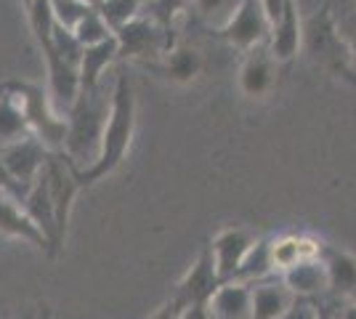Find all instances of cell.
<instances>
[{"mask_svg": "<svg viewBox=\"0 0 356 319\" xmlns=\"http://www.w3.org/2000/svg\"><path fill=\"white\" fill-rule=\"evenodd\" d=\"M120 46V56L125 59H163L165 54L173 48L170 32L163 30L157 22H152L147 14H138L136 19H131L125 27H120L115 32ZM118 56V59H120Z\"/></svg>", "mask_w": 356, "mask_h": 319, "instance_id": "4", "label": "cell"}, {"mask_svg": "<svg viewBox=\"0 0 356 319\" xmlns=\"http://www.w3.org/2000/svg\"><path fill=\"white\" fill-rule=\"evenodd\" d=\"M120 56L118 38L109 35L106 40L96 46H86L83 59H80V88H96L104 80L106 67Z\"/></svg>", "mask_w": 356, "mask_h": 319, "instance_id": "18", "label": "cell"}, {"mask_svg": "<svg viewBox=\"0 0 356 319\" xmlns=\"http://www.w3.org/2000/svg\"><path fill=\"white\" fill-rule=\"evenodd\" d=\"M218 35L229 46L239 48V51H250L255 46L268 43L271 22H268L261 0H239L237 11L218 30Z\"/></svg>", "mask_w": 356, "mask_h": 319, "instance_id": "6", "label": "cell"}, {"mask_svg": "<svg viewBox=\"0 0 356 319\" xmlns=\"http://www.w3.org/2000/svg\"><path fill=\"white\" fill-rule=\"evenodd\" d=\"M45 179H48V189H51V199H54V211H56V229H59V240L64 245L67 229H70V215H72V205L77 192L83 189L77 181L74 167L67 163L64 154H48L45 160Z\"/></svg>", "mask_w": 356, "mask_h": 319, "instance_id": "7", "label": "cell"}, {"mask_svg": "<svg viewBox=\"0 0 356 319\" xmlns=\"http://www.w3.org/2000/svg\"><path fill=\"white\" fill-rule=\"evenodd\" d=\"M300 43H303V27H300L296 0H282V11L277 16V22L271 24L266 46L277 64H284V61L296 59Z\"/></svg>", "mask_w": 356, "mask_h": 319, "instance_id": "12", "label": "cell"}, {"mask_svg": "<svg viewBox=\"0 0 356 319\" xmlns=\"http://www.w3.org/2000/svg\"><path fill=\"white\" fill-rule=\"evenodd\" d=\"M327 243L316 240L312 234H282L271 237V272L282 274L300 261L322 259Z\"/></svg>", "mask_w": 356, "mask_h": 319, "instance_id": "14", "label": "cell"}, {"mask_svg": "<svg viewBox=\"0 0 356 319\" xmlns=\"http://www.w3.org/2000/svg\"><path fill=\"white\" fill-rule=\"evenodd\" d=\"M282 285L296 298H319L327 295V269L322 259L300 261L296 266H290L287 272L280 274Z\"/></svg>", "mask_w": 356, "mask_h": 319, "instance_id": "17", "label": "cell"}, {"mask_svg": "<svg viewBox=\"0 0 356 319\" xmlns=\"http://www.w3.org/2000/svg\"><path fill=\"white\" fill-rule=\"evenodd\" d=\"M277 59L271 56L268 46H255L245 51V61L239 67V91L248 99H264L277 83Z\"/></svg>", "mask_w": 356, "mask_h": 319, "instance_id": "11", "label": "cell"}, {"mask_svg": "<svg viewBox=\"0 0 356 319\" xmlns=\"http://www.w3.org/2000/svg\"><path fill=\"white\" fill-rule=\"evenodd\" d=\"M271 237H258L252 247L248 250V256L242 261L239 272L234 274L232 282H245V285H255L271 277Z\"/></svg>", "mask_w": 356, "mask_h": 319, "instance_id": "22", "label": "cell"}, {"mask_svg": "<svg viewBox=\"0 0 356 319\" xmlns=\"http://www.w3.org/2000/svg\"><path fill=\"white\" fill-rule=\"evenodd\" d=\"M218 274L213 266V256H210V247L205 245L200 259L192 263V269L178 279V285L173 288V295L168 298V304L173 306V311L181 314L192 306H208V301L213 298V293L218 290Z\"/></svg>", "mask_w": 356, "mask_h": 319, "instance_id": "5", "label": "cell"}, {"mask_svg": "<svg viewBox=\"0 0 356 319\" xmlns=\"http://www.w3.org/2000/svg\"><path fill=\"white\" fill-rule=\"evenodd\" d=\"M157 72L163 77H168L170 83L186 85V83H194L197 77L202 75V56L192 46H173L163 56Z\"/></svg>", "mask_w": 356, "mask_h": 319, "instance_id": "20", "label": "cell"}, {"mask_svg": "<svg viewBox=\"0 0 356 319\" xmlns=\"http://www.w3.org/2000/svg\"><path fill=\"white\" fill-rule=\"evenodd\" d=\"M255 240L258 237L245 227H226L210 240L208 247L221 285L234 279V274L239 272V266H242V261H245V256H248V250L252 247Z\"/></svg>", "mask_w": 356, "mask_h": 319, "instance_id": "8", "label": "cell"}, {"mask_svg": "<svg viewBox=\"0 0 356 319\" xmlns=\"http://www.w3.org/2000/svg\"><path fill=\"white\" fill-rule=\"evenodd\" d=\"M319 317V304L316 298H296L290 309L282 314V319H316Z\"/></svg>", "mask_w": 356, "mask_h": 319, "instance_id": "29", "label": "cell"}, {"mask_svg": "<svg viewBox=\"0 0 356 319\" xmlns=\"http://www.w3.org/2000/svg\"><path fill=\"white\" fill-rule=\"evenodd\" d=\"M348 56H351V61H354V67H356V27L351 30V35H348Z\"/></svg>", "mask_w": 356, "mask_h": 319, "instance_id": "34", "label": "cell"}, {"mask_svg": "<svg viewBox=\"0 0 356 319\" xmlns=\"http://www.w3.org/2000/svg\"><path fill=\"white\" fill-rule=\"evenodd\" d=\"M0 88L14 93L19 99V104L27 115V122H30L32 136L40 138V144L48 152L61 154L64 136H67V117L51 104L48 91H43L35 83H27V80H6V83H0Z\"/></svg>", "mask_w": 356, "mask_h": 319, "instance_id": "3", "label": "cell"}, {"mask_svg": "<svg viewBox=\"0 0 356 319\" xmlns=\"http://www.w3.org/2000/svg\"><path fill=\"white\" fill-rule=\"evenodd\" d=\"M48 154L51 152L40 144V138L27 136L24 141H19L14 147L3 149V152H0V160H3L6 170L11 173V179L22 186V192H27L32 183H35V179L43 173Z\"/></svg>", "mask_w": 356, "mask_h": 319, "instance_id": "9", "label": "cell"}, {"mask_svg": "<svg viewBox=\"0 0 356 319\" xmlns=\"http://www.w3.org/2000/svg\"><path fill=\"white\" fill-rule=\"evenodd\" d=\"M0 234L35 245L43 253H51V245L45 240V234L35 227V221L22 208V199L11 197V195H0Z\"/></svg>", "mask_w": 356, "mask_h": 319, "instance_id": "15", "label": "cell"}, {"mask_svg": "<svg viewBox=\"0 0 356 319\" xmlns=\"http://www.w3.org/2000/svg\"><path fill=\"white\" fill-rule=\"evenodd\" d=\"M149 319H178V314L173 311V306H170V304H163Z\"/></svg>", "mask_w": 356, "mask_h": 319, "instance_id": "33", "label": "cell"}, {"mask_svg": "<svg viewBox=\"0 0 356 319\" xmlns=\"http://www.w3.org/2000/svg\"><path fill=\"white\" fill-rule=\"evenodd\" d=\"M192 3L200 19L208 22L210 27H216V30H221L239 6V0H192Z\"/></svg>", "mask_w": 356, "mask_h": 319, "instance_id": "24", "label": "cell"}, {"mask_svg": "<svg viewBox=\"0 0 356 319\" xmlns=\"http://www.w3.org/2000/svg\"><path fill=\"white\" fill-rule=\"evenodd\" d=\"M27 136H32V131L19 99L0 88V149H8Z\"/></svg>", "mask_w": 356, "mask_h": 319, "instance_id": "21", "label": "cell"}, {"mask_svg": "<svg viewBox=\"0 0 356 319\" xmlns=\"http://www.w3.org/2000/svg\"><path fill=\"white\" fill-rule=\"evenodd\" d=\"M51 46H54V51H56L67 64H72V67L80 69V59H83L86 46L74 38L72 30H64V27H59V24L54 22V30H51Z\"/></svg>", "mask_w": 356, "mask_h": 319, "instance_id": "25", "label": "cell"}, {"mask_svg": "<svg viewBox=\"0 0 356 319\" xmlns=\"http://www.w3.org/2000/svg\"><path fill=\"white\" fill-rule=\"evenodd\" d=\"M22 208H24L27 215L35 221V227L45 234V240H48V245H51V253H48V256H59L64 245H61L59 229H56V211H54V199H51L48 179H45V167H43V173L35 179V183L24 192Z\"/></svg>", "mask_w": 356, "mask_h": 319, "instance_id": "10", "label": "cell"}, {"mask_svg": "<svg viewBox=\"0 0 356 319\" xmlns=\"http://www.w3.org/2000/svg\"><path fill=\"white\" fill-rule=\"evenodd\" d=\"M72 32H74V38H77L83 46H96V43L106 40L109 35H115V32L106 27V22L102 19V14H99L96 8H90L88 14L80 19V24H77Z\"/></svg>", "mask_w": 356, "mask_h": 319, "instance_id": "26", "label": "cell"}, {"mask_svg": "<svg viewBox=\"0 0 356 319\" xmlns=\"http://www.w3.org/2000/svg\"><path fill=\"white\" fill-rule=\"evenodd\" d=\"M0 152H3V149H0Z\"/></svg>", "mask_w": 356, "mask_h": 319, "instance_id": "41", "label": "cell"}, {"mask_svg": "<svg viewBox=\"0 0 356 319\" xmlns=\"http://www.w3.org/2000/svg\"><path fill=\"white\" fill-rule=\"evenodd\" d=\"M252 288V319H282V314L296 301V295L280 282H255Z\"/></svg>", "mask_w": 356, "mask_h": 319, "instance_id": "19", "label": "cell"}, {"mask_svg": "<svg viewBox=\"0 0 356 319\" xmlns=\"http://www.w3.org/2000/svg\"><path fill=\"white\" fill-rule=\"evenodd\" d=\"M0 195H11V197L22 199L24 197V192H22V186L11 179V173L6 170V165H3V160H0Z\"/></svg>", "mask_w": 356, "mask_h": 319, "instance_id": "30", "label": "cell"}, {"mask_svg": "<svg viewBox=\"0 0 356 319\" xmlns=\"http://www.w3.org/2000/svg\"><path fill=\"white\" fill-rule=\"evenodd\" d=\"M338 3H356V0H338Z\"/></svg>", "mask_w": 356, "mask_h": 319, "instance_id": "40", "label": "cell"}, {"mask_svg": "<svg viewBox=\"0 0 356 319\" xmlns=\"http://www.w3.org/2000/svg\"><path fill=\"white\" fill-rule=\"evenodd\" d=\"M210 319H252V288L245 282H223L208 301Z\"/></svg>", "mask_w": 356, "mask_h": 319, "instance_id": "16", "label": "cell"}, {"mask_svg": "<svg viewBox=\"0 0 356 319\" xmlns=\"http://www.w3.org/2000/svg\"><path fill=\"white\" fill-rule=\"evenodd\" d=\"M32 3H35V0H22V6H24V11H27V8H30Z\"/></svg>", "mask_w": 356, "mask_h": 319, "instance_id": "39", "label": "cell"}, {"mask_svg": "<svg viewBox=\"0 0 356 319\" xmlns=\"http://www.w3.org/2000/svg\"><path fill=\"white\" fill-rule=\"evenodd\" d=\"M341 309L335 311V319H356V301L351 304H338Z\"/></svg>", "mask_w": 356, "mask_h": 319, "instance_id": "32", "label": "cell"}, {"mask_svg": "<svg viewBox=\"0 0 356 319\" xmlns=\"http://www.w3.org/2000/svg\"><path fill=\"white\" fill-rule=\"evenodd\" d=\"M48 3H51L54 22L64 30H74L80 24V19L90 11V6H86L83 0H48Z\"/></svg>", "mask_w": 356, "mask_h": 319, "instance_id": "27", "label": "cell"}, {"mask_svg": "<svg viewBox=\"0 0 356 319\" xmlns=\"http://www.w3.org/2000/svg\"><path fill=\"white\" fill-rule=\"evenodd\" d=\"M35 319H54V314H51V309L45 304H38V309H35Z\"/></svg>", "mask_w": 356, "mask_h": 319, "instance_id": "35", "label": "cell"}, {"mask_svg": "<svg viewBox=\"0 0 356 319\" xmlns=\"http://www.w3.org/2000/svg\"><path fill=\"white\" fill-rule=\"evenodd\" d=\"M189 6V0H147L144 8L152 22H157L163 30L170 32V24L176 22V16Z\"/></svg>", "mask_w": 356, "mask_h": 319, "instance_id": "28", "label": "cell"}, {"mask_svg": "<svg viewBox=\"0 0 356 319\" xmlns=\"http://www.w3.org/2000/svg\"><path fill=\"white\" fill-rule=\"evenodd\" d=\"M112 106V91L106 93L104 83L96 88H80V96L67 109V136L61 154L74 170H86L99 160L102 133Z\"/></svg>", "mask_w": 356, "mask_h": 319, "instance_id": "1", "label": "cell"}, {"mask_svg": "<svg viewBox=\"0 0 356 319\" xmlns=\"http://www.w3.org/2000/svg\"><path fill=\"white\" fill-rule=\"evenodd\" d=\"M316 319H335V311H332V309H327V306H319V317Z\"/></svg>", "mask_w": 356, "mask_h": 319, "instance_id": "36", "label": "cell"}, {"mask_svg": "<svg viewBox=\"0 0 356 319\" xmlns=\"http://www.w3.org/2000/svg\"><path fill=\"white\" fill-rule=\"evenodd\" d=\"M14 319H35V311H22V314H16Z\"/></svg>", "mask_w": 356, "mask_h": 319, "instance_id": "37", "label": "cell"}, {"mask_svg": "<svg viewBox=\"0 0 356 319\" xmlns=\"http://www.w3.org/2000/svg\"><path fill=\"white\" fill-rule=\"evenodd\" d=\"M136 133V96L134 85L128 75L120 72L115 77V88H112V106H109V117H106L104 133H102V152L99 160L86 170H74L80 186H90L99 179L109 176L115 167L125 160V154L134 144Z\"/></svg>", "mask_w": 356, "mask_h": 319, "instance_id": "2", "label": "cell"}, {"mask_svg": "<svg viewBox=\"0 0 356 319\" xmlns=\"http://www.w3.org/2000/svg\"><path fill=\"white\" fill-rule=\"evenodd\" d=\"M83 3H86V6H90V8H99L104 0H83Z\"/></svg>", "mask_w": 356, "mask_h": 319, "instance_id": "38", "label": "cell"}, {"mask_svg": "<svg viewBox=\"0 0 356 319\" xmlns=\"http://www.w3.org/2000/svg\"><path fill=\"white\" fill-rule=\"evenodd\" d=\"M327 269V295L335 304H351L356 301V259L346 250L327 245L322 253Z\"/></svg>", "mask_w": 356, "mask_h": 319, "instance_id": "13", "label": "cell"}, {"mask_svg": "<svg viewBox=\"0 0 356 319\" xmlns=\"http://www.w3.org/2000/svg\"><path fill=\"white\" fill-rule=\"evenodd\" d=\"M144 3L147 0H104L96 11L102 14V19L106 22V27L112 32H118L120 27H125L131 19L144 11Z\"/></svg>", "mask_w": 356, "mask_h": 319, "instance_id": "23", "label": "cell"}, {"mask_svg": "<svg viewBox=\"0 0 356 319\" xmlns=\"http://www.w3.org/2000/svg\"><path fill=\"white\" fill-rule=\"evenodd\" d=\"M178 319H210V311H208V306H192V309L181 311Z\"/></svg>", "mask_w": 356, "mask_h": 319, "instance_id": "31", "label": "cell"}]
</instances>
